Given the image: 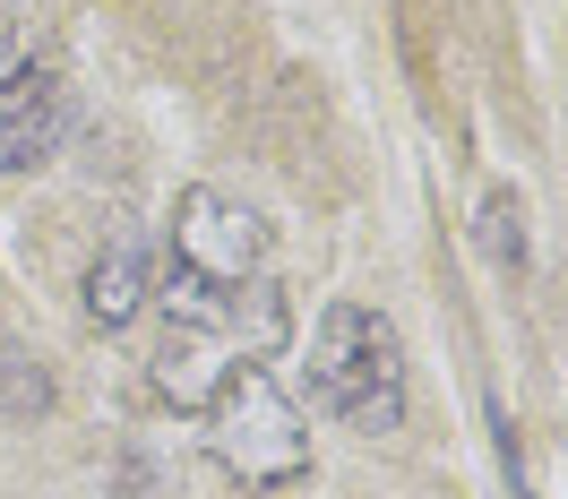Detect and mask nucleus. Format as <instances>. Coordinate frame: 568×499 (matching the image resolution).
<instances>
[{"label": "nucleus", "instance_id": "6", "mask_svg": "<svg viewBox=\"0 0 568 499\" xmlns=\"http://www.w3.org/2000/svg\"><path fill=\"white\" fill-rule=\"evenodd\" d=\"M483 249H491L499 276H526V198H517V190H491V198H483Z\"/></svg>", "mask_w": 568, "mask_h": 499}, {"label": "nucleus", "instance_id": "4", "mask_svg": "<svg viewBox=\"0 0 568 499\" xmlns=\"http://www.w3.org/2000/svg\"><path fill=\"white\" fill-rule=\"evenodd\" d=\"M70 139V78L0 18V173H36Z\"/></svg>", "mask_w": 568, "mask_h": 499}, {"label": "nucleus", "instance_id": "1", "mask_svg": "<svg viewBox=\"0 0 568 499\" xmlns=\"http://www.w3.org/2000/svg\"><path fill=\"white\" fill-rule=\"evenodd\" d=\"M302 388L336 430H379L405 422V345H396V319L371 310V302H327L320 327H311V361H302Z\"/></svg>", "mask_w": 568, "mask_h": 499}, {"label": "nucleus", "instance_id": "3", "mask_svg": "<svg viewBox=\"0 0 568 499\" xmlns=\"http://www.w3.org/2000/svg\"><path fill=\"white\" fill-rule=\"evenodd\" d=\"M173 276L207 293H250L267 285V215L242 207L233 190H181L173 198Z\"/></svg>", "mask_w": 568, "mask_h": 499}, {"label": "nucleus", "instance_id": "2", "mask_svg": "<svg viewBox=\"0 0 568 499\" xmlns=\"http://www.w3.org/2000/svg\"><path fill=\"white\" fill-rule=\"evenodd\" d=\"M207 448H215V465H224L242 491H258V499L311 482V422H302V405L284 396V379L267 370V361H233V370L215 379Z\"/></svg>", "mask_w": 568, "mask_h": 499}, {"label": "nucleus", "instance_id": "5", "mask_svg": "<svg viewBox=\"0 0 568 499\" xmlns=\"http://www.w3.org/2000/svg\"><path fill=\"white\" fill-rule=\"evenodd\" d=\"M146 302H155V249L121 233V242L95 249V267H87V327L121 336V327L139 319Z\"/></svg>", "mask_w": 568, "mask_h": 499}]
</instances>
